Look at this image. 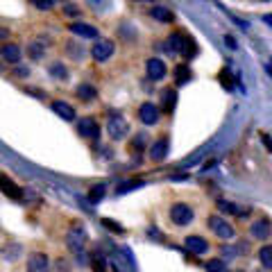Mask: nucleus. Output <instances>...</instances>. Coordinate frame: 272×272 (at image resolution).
<instances>
[{"label": "nucleus", "mask_w": 272, "mask_h": 272, "mask_svg": "<svg viewBox=\"0 0 272 272\" xmlns=\"http://www.w3.org/2000/svg\"><path fill=\"white\" fill-rule=\"evenodd\" d=\"M104 227H109V229H113V231H122L120 227H118L116 222H111V220H104Z\"/></svg>", "instance_id": "nucleus-30"}, {"label": "nucleus", "mask_w": 272, "mask_h": 272, "mask_svg": "<svg viewBox=\"0 0 272 272\" xmlns=\"http://www.w3.org/2000/svg\"><path fill=\"white\" fill-rule=\"evenodd\" d=\"M218 77H220V82H222V86L225 89H234V73L229 71V68H222L220 73H218Z\"/></svg>", "instance_id": "nucleus-24"}, {"label": "nucleus", "mask_w": 272, "mask_h": 272, "mask_svg": "<svg viewBox=\"0 0 272 272\" xmlns=\"http://www.w3.org/2000/svg\"><path fill=\"white\" fill-rule=\"evenodd\" d=\"M225 43H227V45H229V48H231V50H234V48H236V41H234V39H231V36H229V34H227V36H225Z\"/></svg>", "instance_id": "nucleus-32"}, {"label": "nucleus", "mask_w": 272, "mask_h": 272, "mask_svg": "<svg viewBox=\"0 0 272 272\" xmlns=\"http://www.w3.org/2000/svg\"><path fill=\"white\" fill-rule=\"evenodd\" d=\"M54 3H57V0H34V7L36 9H52L54 7Z\"/></svg>", "instance_id": "nucleus-28"}, {"label": "nucleus", "mask_w": 272, "mask_h": 272, "mask_svg": "<svg viewBox=\"0 0 272 272\" xmlns=\"http://www.w3.org/2000/svg\"><path fill=\"white\" fill-rule=\"evenodd\" d=\"M168 150H170L168 139H159L157 143L150 148V159H152V161H163V159L168 157Z\"/></svg>", "instance_id": "nucleus-16"}, {"label": "nucleus", "mask_w": 272, "mask_h": 272, "mask_svg": "<svg viewBox=\"0 0 272 272\" xmlns=\"http://www.w3.org/2000/svg\"><path fill=\"white\" fill-rule=\"evenodd\" d=\"M207 267H209V270H222V267H225V263L218 261V258H213V261L207 263Z\"/></svg>", "instance_id": "nucleus-29"}, {"label": "nucleus", "mask_w": 272, "mask_h": 272, "mask_svg": "<svg viewBox=\"0 0 272 272\" xmlns=\"http://www.w3.org/2000/svg\"><path fill=\"white\" fill-rule=\"evenodd\" d=\"M7 34H9L7 30H0V41H3V39H5V36H7Z\"/></svg>", "instance_id": "nucleus-33"}, {"label": "nucleus", "mask_w": 272, "mask_h": 272, "mask_svg": "<svg viewBox=\"0 0 272 272\" xmlns=\"http://www.w3.org/2000/svg\"><path fill=\"white\" fill-rule=\"evenodd\" d=\"M131 3H150V0H131Z\"/></svg>", "instance_id": "nucleus-34"}, {"label": "nucleus", "mask_w": 272, "mask_h": 272, "mask_svg": "<svg viewBox=\"0 0 272 272\" xmlns=\"http://www.w3.org/2000/svg\"><path fill=\"white\" fill-rule=\"evenodd\" d=\"M188 80H190V68L188 66H181V63H179V66L175 68V82H177V84H186Z\"/></svg>", "instance_id": "nucleus-23"}, {"label": "nucleus", "mask_w": 272, "mask_h": 272, "mask_svg": "<svg viewBox=\"0 0 272 272\" xmlns=\"http://www.w3.org/2000/svg\"><path fill=\"white\" fill-rule=\"evenodd\" d=\"M145 71H148V77L152 82H159V80H163L166 77V73H168V68H166V63L161 61V59H148V63H145Z\"/></svg>", "instance_id": "nucleus-9"}, {"label": "nucleus", "mask_w": 272, "mask_h": 272, "mask_svg": "<svg viewBox=\"0 0 272 272\" xmlns=\"http://www.w3.org/2000/svg\"><path fill=\"white\" fill-rule=\"evenodd\" d=\"M193 218H195V213H193V209H190L188 204L177 202V204H172V207H170V220H172V225L186 227V225H190V222H193Z\"/></svg>", "instance_id": "nucleus-3"}, {"label": "nucleus", "mask_w": 272, "mask_h": 272, "mask_svg": "<svg viewBox=\"0 0 272 272\" xmlns=\"http://www.w3.org/2000/svg\"><path fill=\"white\" fill-rule=\"evenodd\" d=\"M150 16H152L154 21H159V23H172L175 21V14H172L168 7H161V5H157V7L150 9Z\"/></svg>", "instance_id": "nucleus-17"}, {"label": "nucleus", "mask_w": 272, "mask_h": 272, "mask_svg": "<svg viewBox=\"0 0 272 272\" xmlns=\"http://www.w3.org/2000/svg\"><path fill=\"white\" fill-rule=\"evenodd\" d=\"M50 75L57 77V80H66L68 77L66 66H61V63H52V66H50Z\"/></svg>", "instance_id": "nucleus-27"}, {"label": "nucleus", "mask_w": 272, "mask_h": 272, "mask_svg": "<svg viewBox=\"0 0 272 272\" xmlns=\"http://www.w3.org/2000/svg\"><path fill=\"white\" fill-rule=\"evenodd\" d=\"M139 118H141V122H143V125H157V120H159V109L154 107L152 102L141 104Z\"/></svg>", "instance_id": "nucleus-10"}, {"label": "nucleus", "mask_w": 272, "mask_h": 272, "mask_svg": "<svg viewBox=\"0 0 272 272\" xmlns=\"http://www.w3.org/2000/svg\"><path fill=\"white\" fill-rule=\"evenodd\" d=\"M27 68H16V71H14V75H18V77H27Z\"/></svg>", "instance_id": "nucleus-31"}, {"label": "nucleus", "mask_w": 272, "mask_h": 272, "mask_svg": "<svg viewBox=\"0 0 272 272\" xmlns=\"http://www.w3.org/2000/svg\"><path fill=\"white\" fill-rule=\"evenodd\" d=\"M218 207L227 213H234V216H247V209H240L238 204H231V202H227V199H218Z\"/></svg>", "instance_id": "nucleus-21"}, {"label": "nucleus", "mask_w": 272, "mask_h": 272, "mask_svg": "<svg viewBox=\"0 0 272 272\" xmlns=\"http://www.w3.org/2000/svg\"><path fill=\"white\" fill-rule=\"evenodd\" d=\"M249 231H252V236L256 240H267L270 238V220L267 218H258V220H254Z\"/></svg>", "instance_id": "nucleus-13"}, {"label": "nucleus", "mask_w": 272, "mask_h": 272, "mask_svg": "<svg viewBox=\"0 0 272 272\" xmlns=\"http://www.w3.org/2000/svg\"><path fill=\"white\" fill-rule=\"evenodd\" d=\"M45 267H48V256H45V254H32L30 256V261H27V270H45Z\"/></svg>", "instance_id": "nucleus-19"}, {"label": "nucleus", "mask_w": 272, "mask_h": 272, "mask_svg": "<svg viewBox=\"0 0 272 272\" xmlns=\"http://www.w3.org/2000/svg\"><path fill=\"white\" fill-rule=\"evenodd\" d=\"M68 30H71L75 36H82V39H98L100 36V32L95 30L93 25H86V23H71Z\"/></svg>", "instance_id": "nucleus-11"}, {"label": "nucleus", "mask_w": 272, "mask_h": 272, "mask_svg": "<svg viewBox=\"0 0 272 272\" xmlns=\"http://www.w3.org/2000/svg\"><path fill=\"white\" fill-rule=\"evenodd\" d=\"M45 54V41L39 39V41H32L30 43V57L32 59H43Z\"/></svg>", "instance_id": "nucleus-22"}, {"label": "nucleus", "mask_w": 272, "mask_h": 272, "mask_svg": "<svg viewBox=\"0 0 272 272\" xmlns=\"http://www.w3.org/2000/svg\"><path fill=\"white\" fill-rule=\"evenodd\" d=\"M166 50H172V52H181L184 57H195L197 54V48H195V41L190 39L186 32H175V34L168 36L166 41Z\"/></svg>", "instance_id": "nucleus-1"}, {"label": "nucleus", "mask_w": 272, "mask_h": 272, "mask_svg": "<svg viewBox=\"0 0 272 272\" xmlns=\"http://www.w3.org/2000/svg\"><path fill=\"white\" fill-rule=\"evenodd\" d=\"M0 190L12 199H23V190L18 188V184H14L7 175H0Z\"/></svg>", "instance_id": "nucleus-12"}, {"label": "nucleus", "mask_w": 272, "mask_h": 272, "mask_svg": "<svg viewBox=\"0 0 272 272\" xmlns=\"http://www.w3.org/2000/svg\"><path fill=\"white\" fill-rule=\"evenodd\" d=\"M209 227H211V231L218 236V238H222V240H231V238H234V229H231V225L222 220L220 216H211V218H209Z\"/></svg>", "instance_id": "nucleus-4"}, {"label": "nucleus", "mask_w": 272, "mask_h": 272, "mask_svg": "<svg viewBox=\"0 0 272 272\" xmlns=\"http://www.w3.org/2000/svg\"><path fill=\"white\" fill-rule=\"evenodd\" d=\"M104 193H107V188H104V184H95L93 188L89 190V199H91V202H100V199L104 197Z\"/></svg>", "instance_id": "nucleus-26"}, {"label": "nucleus", "mask_w": 272, "mask_h": 272, "mask_svg": "<svg viewBox=\"0 0 272 272\" xmlns=\"http://www.w3.org/2000/svg\"><path fill=\"white\" fill-rule=\"evenodd\" d=\"M0 57L7 63H18L23 52H21V48H18V43H5L3 48H0Z\"/></svg>", "instance_id": "nucleus-14"}, {"label": "nucleus", "mask_w": 272, "mask_h": 272, "mask_svg": "<svg viewBox=\"0 0 272 272\" xmlns=\"http://www.w3.org/2000/svg\"><path fill=\"white\" fill-rule=\"evenodd\" d=\"M113 54V43L111 41H95V45L91 48V57L95 59V61H107V59H111Z\"/></svg>", "instance_id": "nucleus-7"}, {"label": "nucleus", "mask_w": 272, "mask_h": 272, "mask_svg": "<svg viewBox=\"0 0 272 272\" xmlns=\"http://www.w3.org/2000/svg\"><path fill=\"white\" fill-rule=\"evenodd\" d=\"M258 258H261L263 267H272V247L270 245H263L261 252H258Z\"/></svg>", "instance_id": "nucleus-25"}, {"label": "nucleus", "mask_w": 272, "mask_h": 272, "mask_svg": "<svg viewBox=\"0 0 272 272\" xmlns=\"http://www.w3.org/2000/svg\"><path fill=\"white\" fill-rule=\"evenodd\" d=\"M50 109H52L57 116H61L63 120H75V109L68 102H63V100H54V102L50 104Z\"/></svg>", "instance_id": "nucleus-15"}, {"label": "nucleus", "mask_w": 272, "mask_h": 272, "mask_svg": "<svg viewBox=\"0 0 272 272\" xmlns=\"http://www.w3.org/2000/svg\"><path fill=\"white\" fill-rule=\"evenodd\" d=\"M175 104H177V91L175 89H163V93H161V109L166 113H172Z\"/></svg>", "instance_id": "nucleus-18"}, {"label": "nucleus", "mask_w": 272, "mask_h": 272, "mask_svg": "<svg viewBox=\"0 0 272 272\" xmlns=\"http://www.w3.org/2000/svg\"><path fill=\"white\" fill-rule=\"evenodd\" d=\"M184 247H186V252L188 254H204L209 249V243L199 234H190V236H186Z\"/></svg>", "instance_id": "nucleus-8"}, {"label": "nucleus", "mask_w": 272, "mask_h": 272, "mask_svg": "<svg viewBox=\"0 0 272 272\" xmlns=\"http://www.w3.org/2000/svg\"><path fill=\"white\" fill-rule=\"evenodd\" d=\"M95 95H98L95 86H91V84H80L77 86V98H80L82 102H89V100H93Z\"/></svg>", "instance_id": "nucleus-20"}, {"label": "nucleus", "mask_w": 272, "mask_h": 272, "mask_svg": "<svg viewBox=\"0 0 272 272\" xmlns=\"http://www.w3.org/2000/svg\"><path fill=\"white\" fill-rule=\"evenodd\" d=\"M127 131H129V122H127V118L122 116V113H111L107 120V134L109 139L113 141H120L127 136Z\"/></svg>", "instance_id": "nucleus-2"}, {"label": "nucleus", "mask_w": 272, "mask_h": 272, "mask_svg": "<svg viewBox=\"0 0 272 272\" xmlns=\"http://www.w3.org/2000/svg\"><path fill=\"white\" fill-rule=\"evenodd\" d=\"M77 131H80V136H84V139H98L100 136V127H98V122L93 120V118H80L77 120Z\"/></svg>", "instance_id": "nucleus-6"}, {"label": "nucleus", "mask_w": 272, "mask_h": 272, "mask_svg": "<svg viewBox=\"0 0 272 272\" xmlns=\"http://www.w3.org/2000/svg\"><path fill=\"white\" fill-rule=\"evenodd\" d=\"M68 247L73 249V252H84V247H86V231H84V227H80V225H75L71 231H68Z\"/></svg>", "instance_id": "nucleus-5"}]
</instances>
